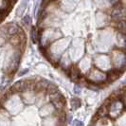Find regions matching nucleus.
<instances>
[{
  "mask_svg": "<svg viewBox=\"0 0 126 126\" xmlns=\"http://www.w3.org/2000/svg\"><path fill=\"white\" fill-rule=\"evenodd\" d=\"M110 16L111 19L116 23L122 20H126V9L121 4L118 3L117 5L113 6L110 13Z\"/></svg>",
  "mask_w": 126,
  "mask_h": 126,
  "instance_id": "1",
  "label": "nucleus"
},
{
  "mask_svg": "<svg viewBox=\"0 0 126 126\" xmlns=\"http://www.w3.org/2000/svg\"><path fill=\"white\" fill-rule=\"evenodd\" d=\"M113 62L115 63V66L116 68L120 69V67L122 66H125L126 64V56L124 54L123 50H118L114 53V57H113Z\"/></svg>",
  "mask_w": 126,
  "mask_h": 126,
  "instance_id": "2",
  "label": "nucleus"
},
{
  "mask_svg": "<svg viewBox=\"0 0 126 126\" xmlns=\"http://www.w3.org/2000/svg\"><path fill=\"white\" fill-rule=\"evenodd\" d=\"M117 45L121 50L126 49V34L120 32L117 35Z\"/></svg>",
  "mask_w": 126,
  "mask_h": 126,
  "instance_id": "3",
  "label": "nucleus"
},
{
  "mask_svg": "<svg viewBox=\"0 0 126 126\" xmlns=\"http://www.w3.org/2000/svg\"><path fill=\"white\" fill-rule=\"evenodd\" d=\"M69 77L73 81H79L82 78V75H81V72L78 70L77 67L72 66L69 70Z\"/></svg>",
  "mask_w": 126,
  "mask_h": 126,
  "instance_id": "4",
  "label": "nucleus"
},
{
  "mask_svg": "<svg viewBox=\"0 0 126 126\" xmlns=\"http://www.w3.org/2000/svg\"><path fill=\"white\" fill-rule=\"evenodd\" d=\"M27 6H28V0H23V1L21 2V4L18 6V8H17V11H16L17 15H21L22 13H24Z\"/></svg>",
  "mask_w": 126,
  "mask_h": 126,
  "instance_id": "5",
  "label": "nucleus"
},
{
  "mask_svg": "<svg viewBox=\"0 0 126 126\" xmlns=\"http://www.w3.org/2000/svg\"><path fill=\"white\" fill-rule=\"evenodd\" d=\"M117 28L120 31V32L126 34V20H122L120 22H117Z\"/></svg>",
  "mask_w": 126,
  "mask_h": 126,
  "instance_id": "6",
  "label": "nucleus"
},
{
  "mask_svg": "<svg viewBox=\"0 0 126 126\" xmlns=\"http://www.w3.org/2000/svg\"><path fill=\"white\" fill-rule=\"evenodd\" d=\"M31 34H32V40L33 43H37L38 42V32L37 30L35 29V28H32V32H31Z\"/></svg>",
  "mask_w": 126,
  "mask_h": 126,
  "instance_id": "7",
  "label": "nucleus"
},
{
  "mask_svg": "<svg viewBox=\"0 0 126 126\" xmlns=\"http://www.w3.org/2000/svg\"><path fill=\"white\" fill-rule=\"evenodd\" d=\"M22 23H23V25L25 26V27L29 28L30 25H31V17L29 15H26L25 17L22 19Z\"/></svg>",
  "mask_w": 126,
  "mask_h": 126,
  "instance_id": "8",
  "label": "nucleus"
},
{
  "mask_svg": "<svg viewBox=\"0 0 126 126\" xmlns=\"http://www.w3.org/2000/svg\"><path fill=\"white\" fill-rule=\"evenodd\" d=\"M80 103H81V101H79L78 99H73L72 100V106H73V108H75V109H77V108L80 106Z\"/></svg>",
  "mask_w": 126,
  "mask_h": 126,
  "instance_id": "9",
  "label": "nucleus"
},
{
  "mask_svg": "<svg viewBox=\"0 0 126 126\" xmlns=\"http://www.w3.org/2000/svg\"><path fill=\"white\" fill-rule=\"evenodd\" d=\"M108 3L110 4V5H112V6H115V5H117L118 3H119V1L120 0H107Z\"/></svg>",
  "mask_w": 126,
  "mask_h": 126,
  "instance_id": "10",
  "label": "nucleus"
},
{
  "mask_svg": "<svg viewBox=\"0 0 126 126\" xmlns=\"http://www.w3.org/2000/svg\"><path fill=\"white\" fill-rule=\"evenodd\" d=\"M80 91H81L80 86H79V85H76L75 88H74V92H75L76 94H79V93H80Z\"/></svg>",
  "mask_w": 126,
  "mask_h": 126,
  "instance_id": "11",
  "label": "nucleus"
},
{
  "mask_svg": "<svg viewBox=\"0 0 126 126\" xmlns=\"http://www.w3.org/2000/svg\"><path fill=\"white\" fill-rule=\"evenodd\" d=\"M75 123L77 124V126H82V122H80V121H78V120H75Z\"/></svg>",
  "mask_w": 126,
  "mask_h": 126,
  "instance_id": "12",
  "label": "nucleus"
}]
</instances>
